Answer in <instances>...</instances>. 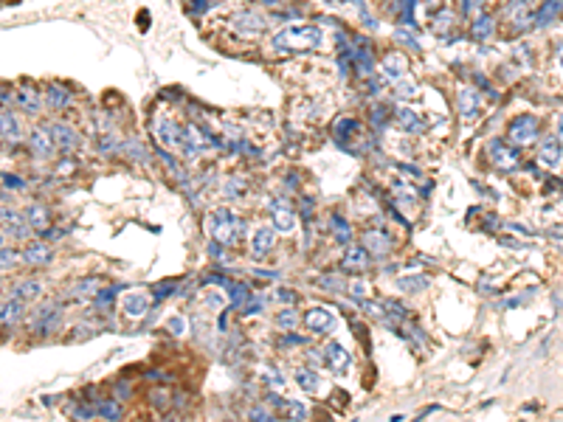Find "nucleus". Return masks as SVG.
Returning <instances> with one entry per match:
<instances>
[{"label":"nucleus","instance_id":"20e7f679","mask_svg":"<svg viewBox=\"0 0 563 422\" xmlns=\"http://www.w3.org/2000/svg\"><path fill=\"white\" fill-rule=\"evenodd\" d=\"M265 17L259 15V12H253V9H240V12H234L231 15V28L240 34V37H248V39H253V37H259L265 31Z\"/></svg>","mask_w":563,"mask_h":422},{"label":"nucleus","instance_id":"09e8293b","mask_svg":"<svg viewBox=\"0 0 563 422\" xmlns=\"http://www.w3.org/2000/svg\"><path fill=\"white\" fill-rule=\"evenodd\" d=\"M166 397H169V392L155 389V392H152V405H155V408H166Z\"/></svg>","mask_w":563,"mask_h":422},{"label":"nucleus","instance_id":"ea45409f","mask_svg":"<svg viewBox=\"0 0 563 422\" xmlns=\"http://www.w3.org/2000/svg\"><path fill=\"white\" fill-rule=\"evenodd\" d=\"M285 416L287 419H307V405L305 403H285Z\"/></svg>","mask_w":563,"mask_h":422},{"label":"nucleus","instance_id":"37998d69","mask_svg":"<svg viewBox=\"0 0 563 422\" xmlns=\"http://www.w3.org/2000/svg\"><path fill=\"white\" fill-rule=\"evenodd\" d=\"M166 329H169L172 335H184V332H186V318H184V315H172V318L166 321Z\"/></svg>","mask_w":563,"mask_h":422},{"label":"nucleus","instance_id":"de8ad7c7","mask_svg":"<svg viewBox=\"0 0 563 422\" xmlns=\"http://www.w3.org/2000/svg\"><path fill=\"white\" fill-rule=\"evenodd\" d=\"M208 0H189V15H206Z\"/></svg>","mask_w":563,"mask_h":422},{"label":"nucleus","instance_id":"f3484780","mask_svg":"<svg viewBox=\"0 0 563 422\" xmlns=\"http://www.w3.org/2000/svg\"><path fill=\"white\" fill-rule=\"evenodd\" d=\"M42 99H46V104L51 110H65L68 102H71V91L65 88L62 82H48L46 91H42Z\"/></svg>","mask_w":563,"mask_h":422},{"label":"nucleus","instance_id":"5fc2aeb1","mask_svg":"<svg viewBox=\"0 0 563 422\" xmlns=\"http://www.w3.org/2000/svg\"><path fill=\"white\" fill-rule=\"evenodd\" d=\"M557 68H560V71H563V48H560V51H557Z\"/></svg>","mask_w":563,"mask_h":422},{"label":"nucleus","instance_id":"e433bc0d","mask_svg":"<svg viewBox=\"0 0 563 422\" xmlns=\"http://www.w3.org/2000/svg\"><path fill=\"white\" fill-rule=\"evenodd\" d=\"M330 228L335 231V239H338V242H350V239H352L350 223H343V217H330Z\"/></svg>","mask_w":563,"mask_h":422},{"label":"nucleus","instance_id":"f257e3e1","mask_svg":"<svg viewBox=\"0 0 563 422\" xmlns=\"http://www.w3.org/2000/svg\"><path fill=\"white\" fill-rule=\"evenodd\" d=\"M321 46V28L310 23H287L274 34V48L279 54H305Z\"/></svg>","mask_w":563,"mask_h":422},{"label":"nucleus","instance_id":"ddd939ff","mask_svg":"<svg viewBox=\"0 0 563 422\" xmlns=\"http://www.w3.org/2000/svg\"><path fill=\"white\" fill-rule=\"evenodd\" d=\"M48 127H51V136H54V141H57V149H62V152H73V149L79 147V133L73 130L71 124L57 121V124H48Z\"/></svg>","mask_w":563,"mask_h":422},{"label":"nucleus","instance_id":"7c9ffc66","mask_svg":"<svg viewBox=\"0 0 563 422\" xmlns=\"http://www.w3.org/2000/svg\"><path fill=\"white\" fill-rule=\"evenodd\" d=\"M15 295H17V299H23V302H34V299H39V295H42V284L34 282V279H23V282H17Z\"/></svg>","mask_w":563,"mask_h":422},{"label":"nucleus","instance_id":"58836bf2","mask_svg":"<svg viewBox=\"0 0 563 422\" xmlns=\"http://www.w3.org/2000/svg\"><path fill=\"white\" fill-rule=\"evenodd\" d=\"M411 28H414V26H400V28H395V39L400 42V46H409V48H420V42L414 39Z\"/></svg>","mask_w":563,"mask_h":422},{"label":"nucleus","instance_id":"3c124183","mask_svg":"<svg viewBox=\"0 0 563 422\" xmlns=\"http://www.w3.org/2000/svg\"><path fill=\"white\" fill-rule=\"evenodd\" d=\"M321 287H324V290H338L341 282H338L335 276H324V279H321Z\"/></svg>","mask_w":563,"mask_h":422},{"label":"nucleus","instance_id":"473e14b6","mask_svg":"<svg viewBox=\"0 0 563 422\" xmlns=\"http://www.w3.org/2000/svg\"><path fill=\"white\" fill-rule=\"evenodd\" d=\"M99 293H102V282L99 279H82L71 290V295H76V299H91V295H99Z\"/></svg>","mask_w":563,"mask_h":422},{"label":"nucleus","instance_id":"f8f14e48","mask_svg":"<svg viewBox=\"0 0 563 422\" xmlns=\"http://www.w3.org/2000/svg\"><path fill=\"white\" fill-rule=\"evenodd\" d=\"M456 110H459V116L465 121L476 118V116H479V110H482V96L476 93L473 88H462L459 96H456Z\"/></svg>","mask_w":563,"mask_h":422},{"label":"nucleus","instance_id":"bb28decb","mask_svg":"<svg viewBox=\"0 0 563 422\" xmlns=\"http://www.w3.org/2000/svg\"><path fill=\"white\" fill-rule=\"evenodd\" d=\"M296 383H298V389H305L307 394H316L319 389H321V374H316L313 369H296Z\"/></svg>","mask_w":563,"mask_h":422},{"label":"nucleus","instance_id":"c9c22d12","mask_svg":"<svg viewBox=\"0 0 563 422\" xmlns=\"http://www.w3.org/2000/svg\"><path fill=\"white\" fill-rule=\"evenodd\" d=\"M203 304H206V310H211V313L223 310V307H226V293H220V290H208V293L203 295Z\"/></svg>","mask_w":563,"mask_h":422},{"label":"nucleus","instance_id":"79ce46f5","mask_svg":"<svg viewBox=\"0 0 563 422\" xmlns=\"http://www.w3.org/2000/svg\"><path fill=\"white\" fill-rule=\"evenodd\" d=\"M274 302H279V304H285V307H293L296 304V293H290V290H274V295H271Z\"/></svg>","mask_w":563,"mask_h":422},{"label":"nucleus","instance_id":"4468645a","mask_svg":"<svg viewBox=\"0 0 563 422\" xmlns=\"http://www.w3.org/2000/svg\"><path fill=\"white\" fill-rule=\"evenodd\" d=\"M57 321H60V310L54 304H42V307H37V313L31 318V329L39 332V335H46V332H51L57 327Z\"/></svg>","mask_w":563,"mask_h":422},{"label":"nucleus","instance_id":"72a5a7b5","mask_svg":"<svg viewBox=\"0 0 563 422\" xmlns=\"http://www.w3.org/2000/svg\"><path fill=\"white\" fill-rule=\"evenodd\" d=\"M96 414L105 416V419H118L121 416V405H118L116 397L113 400H102V403H96Z\"/></svg>","mask_w":563,"mask_h":422},{"label":"nucleus","instance_id":"cd10ccee","mask_svg":"<svg viewBox=\"0 0 563 422\" xmlns=\"http://www.w3.org/2000/svg\"><path fill=\"white\" fill-rule=\"evenodd\" d=\"M23 138V130H20V121H17V116L9 110V107H3V141L9 144H17Z\"/></svg>","mask_w":563,"mask_h":422},{"label":"nucleus","instance_id":"a878e982","mask_svg":"<svg viewBox=\"0 0 563 422\" xmlns=\"http://www.w3.org/2000/svg\"><path fill=\"white\" fill-rule=\"evenodd\" d=\"M493 28H496L493 17L482 12V15H476L473 23H470V37L473 39H488V37H493Z\"/></svg>","mask_w":563,"mask_h":422},{"label":"nucleus","instance_id":"5701e85b","mask_svg":"<svg viewBox=\"0 0 563 422\" xmlns=\"http://www.w3.org/2000/svg\"><path fill=\"white\" fill-rule=\"evenodd\" d=\"M395 118H397V124L403 127L406 133H422V130H425L422 116H417V110H411V107H397V110H395Z\"/></svg>","mask_w":563,"mask_h":422},{"label":"nucleus","instance_id":"6e6d98bb","mask_svg":"<svg viewBox=\"0 0 563 422\" xmlns=\"http://www.w3.org/2000/svg\"><path fill=\"white\" fill-rule=\"evenodd\" d=\"M560 6H563V0H560Z\"/></svg>","mask_w":563,"mask_h":422},{"label":"nucleus","instance_id":"423d86ee","mask_svg":"<svg viewBox=\"0 0 563 422\" xmlns=\"http://www.w3.org/2000/svg\"><path fill=\"white\" fill-rule=\"evenodd\" d=\"M152 307V299L147 290H127L121 295V310L129 315V318H141L147 315V310Z\"/></svg>","mask_w":563,"mask_h":422},{"label":"nucleus","instance_id":"a19ab883","mask_svg":"<svg viewBox=\"0 0 563 422\" xmlns=\"http://www.w3.org/2000/svg\"><path fill=\"white\" fill-rule=\"evenodd\" d=\"M482 6H485V0H462V12H465L470 20H473L476 15H482V12H485Z\"/></svg>","mask_w":563,"mask_h":422},{"label":"nucleus","instance_id":"6e6552de","mask_svg":"<svg viewBox=\"0 0 563 422\" xmlns=\"http://www.w3.org/2000/svg\"><path fill=\"white\" fill-rule=\"evenodd\" d=\"M377 73H380V79H383V82H392V84H397V82H400V79H406V73H409V59H406L403 54H388L386 59H380Z\"/></svg>","mask_w":563,"mask_h":422},{"label":"nucleus","instance_id":"6ab92c4d","mask_svg":"<svg viewBox=\"0 0 563 422\" xmlns=\"http://www.w3.org/2000/svg\"><path fill=\"white\" fill-rule=\"evenodd\" d=\"M343 268L350 270V273H364L366 268H369V250H366V245L361 248V245H350L346 248V253H343Z\"/></svg>","mask_w":563,"mask_h":422},{"label":"nucleus","instance_id":"aec40b11","mask_svg":"<svg viewBox=\"0 0 563 422\" xmlns=\"http://www.w3.org/2000/svg\"><path fill=\"white\" fill-rule=\"evenodd\" d=\"M490 158H493V163H496L499 169H512V166L518 163L515 149H510L501 138H493V141H490Z\"/></svg>","mask_w":563,"mask_h":422},{"label":"nucleus","instance_id":"a211bd4d","mask_svg":"<svg viewBox=\"0 0 563 422\" xmlns=\"http://www.w3.org/2000/svg\"><path fill=\"white\" fill-rule=\"evenodd\" d=\"M364 245H366V250H372V257H386L388 250H392V237H388L386 231H380V228H372V231H366L364 234Z\"/></svg>","mask_w":563,"mask_h":422},{"label":"nucleus","instance_id":"8fccbe9b","mask_svg":"<svg viewBox=\"0 0 563 422\" xmlns=\"http://www.w3.org/2000/svg\"><path fill=\"white\" fill-rule=\"evenodd\" d=\"M248 416H251V419H271V411L262 408V405H256V408L248 411Z\"/></svg>","mask_w":563,"mask_h":422},{"label":"nucleus","instance_id":"1a4fd4ad","mask_svg":"<svg viewBox=\"0 0 563 422\" xmlns=\"http://www.w3.org/2000/svg\"><path fill=\"white\" fill-rule=\"evenodd\" d=\"M274 248H276V228H271V226L253 228V234H251V253H253L256 259H265Z\"/></svg>","mask_w":563,"mask_h":422},{"label":"nucleus","instance_id":"393cba45","mask_svg":"<svg viewBox=\"0 0 563 422\" xmlns=\"http://www.w3.org/2000/svg\"><path fill=\"white\" fill-rule=\"evenodd\" d=\"M557 15H563L560 0H544V6L538 12H533V23L535 26H549L552 20H557Z\"/></svg>","mask_w":563,"mask_h":422},{"label":"nucleus","instance_id":"864d4df0","mask_svg":"<svg viewBox=\"0 0 563 422\" xmlns=\"http://www.w3.org/2000/svg\"><path fill=\"white\" fill-rule=\"evenodd\" d=\"M350 293L355 295V299H361V295H366V287H364V282H355V284L350 287Z\"/></svg>","mask_w":563,"mask_h":422},{"label":"nucleus","instance_id":"9b49d317","mask_svg":"<svg viewBox=\"0 0 563 422\" xmlns=\"http://www.w3.org/2000/svg\"><path fill=\"white\" fill-rule=\"evenodd\" d=\"M305 327H307L310 332L327 335V332L335 329V315H332L330 310H324V307H313V310L305 313Z\"/></svg>","mask_w":563,"mask_h":422},{"label":"nucleus","instance_id":"f03ea898","mask_svg":"<svg viewBox=\"0 0 563 422\" xmlns=\"http://www.w3.org/2000/svg\"><path fill=\"white\" fill-rule=\"evenodd\" d=\"M206 231L214 242L220 245H234L242 234V220L229 208H214L211 214L206 217Z\"/></svg>","mask_w":563,"mask_h":422},{"label":"nucleus","instance_id":"603ef678","mask_svg":"<svg viewBox=\"0 0 563 422\" xmlns=\"http://www.w3.org/2000/svg\"><path fill=\"white\" fill-rule=\"evenodd\" d=\"M555 136H557V141L563 144V113L555 118Z\"/></svg>","mask_w":563,"mask_h":422},{"label":"nucleus","instance_id":"2eb2a0df","mask_svg":"<svg viewBox=\"0 0 563 422\" xmlns=\"http://www.w3.org/2000/svg\"><path fill=\"white\" fill-rule=\"evenodd\" d=\"M17 104L23 107V113H28V116H37L39 110H42V104H46V99H42L39 93H37V88L34 84H20L17 88Z\"/></svg>","mask_w":563,"mask_h":422},{"label":"nucleus","instance_id":"9d476101","mask_svg":"<svg viewBox=\"0 0 563 422\" xmlns=\"http://www.w3.org/2000/svg\"><path fill=\"white\" fill-rule=\"evenodd\" d=\"M28 147H31L34 155L48 158L54 152V147H57V141L51 136V127H34V130L28 133Z\"/></svg>","mask_w":563,"mask_h":422},{"label":"nucleus","instance_id":"0eeeda50","mask_svg":"<svg viewBox=\"0 0 563 422\" xmlns=\"http://www.w3.org/2000/svg\"><path fill=\"white\" fill-rule=\"evenodd\" d=\"M321 355H324V366H327L332 374H343V371H350V366H352L350 352H346V349H343L338 341L327 344V347L321 349Z\"/></svg>","mask_w":563,"mask_h":422},{"label":"nucleus","instance_id":"c85d7f7f","mask_svg":"<svg viewBox=\"0 0 563 422\" xmlns=\"http://www.w3.org/2000/svg\"><path fill=\"white\" fill-rule=\"evenodd\" d=\"M26 223L31 226V231H48V211L42 205H28L26 208Z\"/></svg>","mask_w":563,"mask_h":422},{"label":"nucleus","instance_id":"7ed1b4c3","mask_svg":"<svg viewBox=\"0 0 563 422\" xmlns=\"http://www.w3.org/2000/svg\"><path fill=\"white\" fill-rule=\"evenodd\" d=\"M538 136H541V127H538V118H535V116L524 113V116H515V118L510 121V130H507L510 144H515V147H530V144L538 141Z\"/></svg>","mask_w":563,"mask_h":422},{"label":"nucleus","instance_id":"c756f323","mask_svg":"<svg viewBox=\"0 0 563 422\" xmlns=\"http://www.w3.org/2000/svg\"><path fill=\"white\" fill-rule=\"evenodd\" d=\"M23 299H17V295H15V299L9 302H3V313H0V321H3V327H12V324H17L20 318H23Z\"/></svg>","mask_w":563,"mask_h":422},{"label":"nucleus","instance_id":"f704fd0d","mask_svg":"<svg viewBox=\"0 0 563 422\" xmlns=\"http://www.w3.org/2000/svg\"><path fill=\"white\" fill-rule=\"evenodd\" d=\"M417 93H420V84L411 82V79H400V82L395 84V96H397V99H414Z\"/></svg>","mask_w":563,"mask_h":422},{"label":"nucleus","instance_id":"2f4dec72","mask_svg":"<svg viewBox=\"0 0 563 422\" xmlns=\"http://www.w3.org/2000/svg\"><path fill=\"white\" fill-rule=\"evenodd\" d=\"M397 290L400 293H417V290H425L428 287V276H417V273H409V276H397Z\"/></svg>","mask_w":563,"mask_h":422},{"label":"nucleus","instance_id":"4be33fe9","mask_svg":"<svg viewBox=\"0 0 563 422\" xmlns=\"http://www.w3.org/2000/svg\"><path fill=\"white\" fill-rule=\"evenodd\" d=\"M23 262H28V265H48L51 262V245H46V242H28L23 248Z\"/></svg>","mask_w":563,"mask_h":422},{"label":"nucleus","instance_id":"412c9836","mask_svg":"<svg viewBox=\"0 0 563 422\" xmlns=\"http://www.w3.org/2000/svg\"><path fill=\"white\" fill-rule=\"evenodd\" d=\"M271 220H274V228L282 231V234H290L296 228V217H293V211L285 203H274L271 205Z\"/></svg>","mask_w":563,"mask_h":422},{"label":"nucleus","instance_id":"39448f33","mask_svg":"<svg viewBox=\"0 0 563 422\" xmlns=\"http://www.w3.org/2000/svg\"><path fill=\"white\" fill-rule=\"evenodd\" d=\"M152 133L158 138V144L163 149H181V138H184V127H178L169 116H158L152 121Z\"/></svg>","mask_w":563,"mask_h":422},{"label":"nucleus","instance_id":"dca6fc26","mask_svg":"<svg viewBox=\"0 0 563 422\" xmlns=\"http://www.w3.org/2000/svg\"><path fill=\"white\" fill-rule=\"evenodd\" d=\"M560 158H563V144L557 141V136L552 138H544L541 141V149H538V163L541 166H546V169H555L557 163H560Z\"/></svg>","mask_w":563,"mask_h":422},{"label":"nucleus","instance_id":"49530a36","mask_svg":"<svg viewBox=\"0 0 563 422\" xmlns=\"http://www.w3.org/2000/svg\"><path fill=\"white\" fill-rule=\"evenodd\" d=\"M17 259H23V253H17V250H9V248L3 245V270L15 268V265H17Z\"/></svg>","mask_w":563,"mask_h":422},{"label":"nucleus","instance_id":"4c0bfd02","mask_svg":"<svg viewBox=\"0 0 563 422\" xmlns=\"http://www.w3.org/2000/svg\"><path fill=\"white\" fill-rule=\"evenodd\" d=\"M276 324L282 327V332H293V327L298 324V313L290 310V307H285V310L276 315Z\"/></svg>","mask_w":563,"mask_h":422},{"label":"nucleus","instance_id":"c03bdc74","mask_svg":"<svg viewBox=\"0 0 563 422\" xmlns=\"http://www.w3.org/2000/svg\"><path fill=\"white\" fill-rule=\"evenodd\" d=\"M265 380H268V386H271L274 392H285V377H282L279 371L268 369V371H265Z\"/></svg>","mask_w":563,"mask_h":422},{"label":"nucleus","instance_id":"b1692460","mask_svg":"<svg viewBox=\"0 0 563 422\" xmlns=\"http://www.w3.org/2000/svg\"><path fill=\"white\" fill-rule=\"evenodd\" d=\"M358 133V121L355 118H346V116H341L338 121H335V127H332V136H335V141L341 144V147H346L350 144V138Z\"/></svg>","mask_w":563,"mask_h":422},{"label":"nucleus","instance_id":"a18cd8bd","mask_svg":"<svg viewBox=\"0 0 563 422\" xmlns=\"http://www.w3.org/2000/svg\"><path fill=\"white\" fill-rule=\"evenodd\" d=\"M350 3L355 6V12L361 15V20H364L366 26H372V28L377 26V20H375V17H369V9H366V3H364V0H350Z\"/></svg>","mask_w":563,"mask_h":422}]
</instances>
